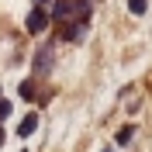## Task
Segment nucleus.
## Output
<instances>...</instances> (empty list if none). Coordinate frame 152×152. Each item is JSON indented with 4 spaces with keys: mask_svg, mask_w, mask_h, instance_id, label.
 I'll list each match as a JSON object with an SVG mask.
<instances>
[{
    "mask_svg": "<svg viewBox=\"0 0 152 152\" xmlns=\"http://www.w3.org/2000/svg\"><path fill=\"white\" fill-rule=\"evenodd\" d=\"M86 21H90V18L62 21V24H59V38H62V42H80V38L86 35Z\"/></svg>",
    "mask_w": 152,
    "mask_h": 152,
    "instance_id": "f257e3e1",
    "label": "nucleus"
},
{
    "mask_svg": "<svg viewBox=\"0 0 152 152\" xmlns=\"http://www.w3.org/2000/svg\"><path fill=\"white\" fill-rule=\"evenodd\" d=\"M48 21H52V10H45V7H35L28 14V21H24V28L31 31V35H42V31L48 28Z\"/></svg>",
    "mask_w": 152,
    "mask_h": 152,
    "instance_id": "f03ea898",
    "label": "nucleus"
},
{
    "mask_svg": "<svg viewBox=\"0 0 152 152\" xmlns=\"http://www.w3.org/2000/svg\"><path fill=\"white\" fill-rule=\"evenodd\" d=\"M52 52H56V48H52V42L38 48V56H35V73H38V76H45L48 69H52Z\"/></svg>",
    "mask_w": 152,
    "mask_h": 152,
    "instance_id": "7ed1b4c3",
    "label": "nucleus"
},
{
    "mask_svg": "<svg viewBox=\"0 0 152 152\" xmlns=\"http://www.w3.org/2000/svg\"><path fill=\"white\" fill-rule=\"evenodd\" d=\"M35 128H38V114H28V118L21 121L18 135H21V138H28V135H35Z\"/></svg>",
    "mask_w": 152,
    "mask_h": 152,
    "instance_id": "20e7f679",
    "label": "nucleus"
},
{
    "mask_svg": "<svg viewBox=\"0 0 152 152\" xmlns=\"http://www.w3.org/2000/svg\"><path fill=\"white\" fill-rule=\"evenodd\" d=\"M21 97L24 100H35V80H24L21 83Z\"/></svg>",
    "mask_w": 152,
    "mask_h": 152,
    "instance_id": "39448f33",
    "label": "nucleus"
},
{
    "mask_svg": "<svg viewBox=\"0 0 152 152\" xmlns=\"http://www.w3.org/2000/svg\"><path fill=\"white\" fill-rule=\"evenodd\" d=\"M132 135H135V128H132V124H128V128H121V132H118V145L132 142Z\"/></svg>",
    "mask_w": 152,
    "mask_h": 152,
    "instance_id": "423d86ee",
    "label": "nucleus"
},
{
    "mask_svg": "<svg viewBox=\"0 0 152 152\" xmlns=\"http://www.w3.org/2000/svg\"><path fill=\"white\" fill-rule=\"evenodd\" d=\"M128 7H132V14H145V0H128Z\"/></svg>",
    "mask_w": 152,
    "mask_h": 152,
    "instance_id": "0eeeda50",
    "label": "nucleus"
},
{
    "mask_svg": "<svg viewBox=\"0 0 152 152\" xmlns=\"http://www.w3.org/2000/svg\"><path fill=\"white\" fill-rule=\"evenodd\" d=\"M10 111H14V104H10V100H0V121L10 118Z\"/></svg>",
    "mask_w": 152,
    "mask_h": 152,
    "instance_id": "6e6552de",
    "label": "nucleus"
},
{
    "mask_svg": "<svg viewBox=\"0 0 152 152\" xmlns=\"http://www.w3.org/2000/svg\"><path fill=\"white\" fill-rule=\"evenodd\" d=\"M45 4H56V0H35V7H45Z\"/></svg>",
    "mask_w": 152,
    "mask_h": 152,
    "instance_id": "1a4fd4ad",
    "label": "nucleus"
},
{
    "mask_svg": "<svg viewBox=\"0 0 152 152\" xmlns=\"http://www.w3.org/2000/svg\"><path fill=\"white\" fill-rule=\"evenodd\" d=\"M0 142H4V132H0Z\"/></svg>",
    "mask_w": 152,
    "mask_h": 152,
    "instance_id": "9d476101",
    "label": "nucleus"
},
{
    "mask_svg": "<svg viewBox=\"0 0 152 152\" xmlns=\"http://www.w3.org/2000/svg\"><path fill=\"white\" fill-rule=\"evenodd\" d=\"M104 152H114V149H104Z\"/></svg>",
    "mask_w": 152,
    "mask_h": 152,
    "instance_id": "9b49d317",
    "label": "nucleus"
}]
</instances>
